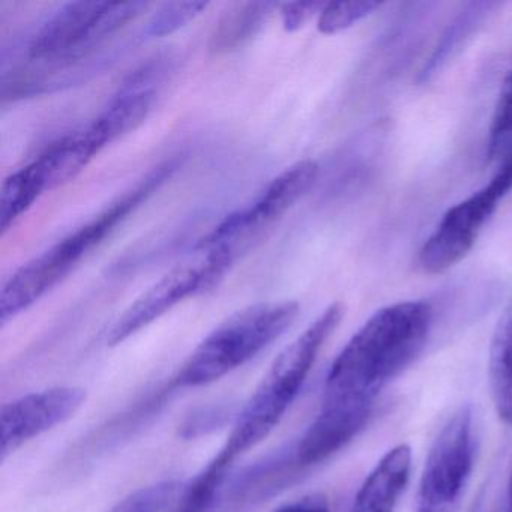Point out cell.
<instances>
[{
	"label": "cell",
	"mask_w": 512,
	"mask_h": 512,
	"mask_svg": "<svg viewBox=\"0 0 512 512\" xmlns=\"http://www.w3.org/2000/svg\"><path fill=\"white\" fill-rule=\"evenodd\" d=\"M433 325V308L406 301L380 308L331 365L322 404L295 445L305 469L329 460L365 430L377 398L424 350Z\"/></svg>",
	"instance_id": "cell-1"
},
{
	"label": "cell",
	"mask_w": 512,
	"mask_h": 512,
	"mask_svg": "<svg viewBox=\"0 0 512 512\" xmlns=\"http://www.w3.org/2000/svg\"><path fill=\"white\" fill-rule=\"evenodd\" d=\"M344 317L340 302L329 305L272 362L227 436L218 454L182 488L173 512H208L235 461L262 443L280 424L313 370L320 350Z\"/></svg>",
	"instance_id": "cell-2"
},
{
	"label": "cell",
	"mask_w": 512,
	"mask_h": 512,
	"mask_svg": "<svg viewBox=\"0 0 512 512\" xmlns=\"http://www.w3.org/2000/svg\"><path fill=\"white\" fill-rule=\"evenodd\" d=\"M299 314L298 302H262L224 320L214 329L158 392L166 400L175 389L200 388L223 379L277 341Z\"/></svg>",
	"instance_id": "cell-3"
},
{
	"label": "cell",
	"mask_w": 512,
	"mask_h": 512,
	"mask_svg": "<svg viewBox=\"0 0 512 512\" xmlns=\"http://www.w3.org/2000/svg\"><path fill=\"white\" fill-rule=\"evenodd\" d=\"M119 224V218L110 209H104L14 272L0 292L2 323L19 316L58 286Z\"/></svg>",
	"instance_id": "cell-4"
},
{
	"label": "cell",
	"mask_w": 512,
	"mask_h": 512,
	"mask_svg": "<svg viewBox=\"0 0 512 512\" xmlns=\"http://www.w3.org/2000/svg\"><path fill=\"white\" fill-rule=\"evenodd\" d=\"M473 409L461 406L437 434L425 458L413 512H455L476 460Z\"/></svg>",
	"instance_id": "cell-5"
},
{
	"label": "cell",
	"mask_w": 512,
	"mask_h": 512,
	"mask_svg": "<svg viewBox=\"0 0 512 512\" xmlns=\"http://www.w3.org/2000/svg\"><path fill=\"white\" fill-rule=\"evenodd\" d=\"M146 2H73L53 14L29 46L32 61H73L100 46L107 38L134 22Z\"/></svg>",
	"instance_id": "cell-6"
},
{
	"label": "cell",
	"mask_w": 512,
	"mask_h": 512,
	"mask_svg": "<svg viewBox=\"0 0 512 512\" xmlns=\"http://www.w3.org/2000/svg\"><path fill=\"white\" fill-rule=\"evenodd\" d=\"M236 257L221 248H203L194 262L178 266L164 275L116 320L107 337L109 346L124 343L185 299L214 289L223 280Z\"/></svg>",
	"instance_id": "cell-7"
},
{
	"label": "cell",
	"mask_w": 512,
	"mask_h": 512,
	"mask_svg": "<svg viewBox=\"0 0 512 512\" xmlns=\"http://www.w3.org/2000/svg\"><path fill=\"white\" fill-rule=\"evenodd\" d=\"M511 188L512 154L488 184L443 215L419 251L421 268L427 274H442L461 262Z\"/></svg>",
	"instance_id": "cell-8"
},
{
	"label": "cell",
	"mask_w": 512,
	"mask_h": 512,
	"mask_svg": "<svg viewBox=\"0 0 512 512\" xmlns=\"http://www.w3.org/2000/svg\"><path fill=\"white\" fill-rule=\"evenodd\" d=\"M175 53L160 52L122 80L106 109L83 133L98 152L133 133L151 115L176 71Z\"/></svg>",
	"instance_id": "cell-9"
},
{
	"label": "cell",
	"mask_w": 512,
	"mask_h": 512,
	"mask_svg": "<svg viewBox=\"0 0 512 512\" xmlns=\"http://www.w3.org/2000/svg\"><path fill=\"white\" fill-rule=\"evenodd\" d=\"M100 154L83 131L50 145L34 161L5 179L0 223L10 229L44 193L73 181Z\"/></svg>",
	"instance_id": "cell-10"
},
{
	"label": "cell",
	"mask_w": 512,
	"mask_h": 512,
	"mask_svg": "<svg viewBox=\"0 0 512 512\" xmlns=\"http://www.w3.org/2000/svg\"><path fill=\"white\" fill-rule=\"evenodd\" d=\"M319 176V164L313 160L299 161L277 176L259 199L241 211L227 215L199 248H223L238 256L266 227L283 217L301 197L310 191Z\"/></svg>",
	"instance_id": "cell-11"
},
{
	"label": "cell",
	"mask_w": 512,
	"mask_h": 512,
	"mask_svg": "<svg viewBox=\"0 0 512 512\" xmlns=\"http://www.w3.org/2000/svg\"><path fill=\"white\" fill-rule=\"evenodd\" d=\"M85 401V389L56 386L5 403L2 406V458L73 418Z\"/></svg>",
	"instance_id": "cell-12"
},
{
	"label": "cell",
	"mask_w": 512,
	"mask_h": 512,
	"mask_svg": "<svg viewBox=\"0 0 512 512\" xmlns=\"http://www.w3.org/2000/svg\"><path fill=\"white\" fill-rule=\"evenodd\" d=\"M302 470L296 466L292 449L269 455L262 461L245 469L233 479L230 488L224 491V506L227 512L257 505L289 487Z\"/></svg>",
	"instance_id": "cell-13"
},
{
	"label": "cell",
	"mask_w": 512,
	"mask_h": 512,
	"mask_svg": "<svg viewBox=\"0 0 512 512\" xmlns=\"http://www.w3.org/2000/svg\"><path fill=\"white\" fill-rule=\"evenodd\" d=\"M412 469V448L407 443L389 449L368 473L356 493L352 512H395Z\"/></svg>",
	"instance_id": "cell-14"
},
{
	"label": "cell",
	"mask_w": 512,
	"mask_h": 512,
	"mask_svg": "<svg viewBox=\"0 0 512 512\" xmlns=\"http://www.w3.org/2000/svg\"><path fill=\"white\" fill-rule=\"evenodd\" d=\"M488 382L497 416L503 424L512 427V298L491 340Z\"/></svg>",
	"instance_id": "cell-15"
},
{
	"label": "cell",
	"mask_w": 512,
	"mask_h": 512,
	"mask_svg": "<svg viewBox=\"0 0 512 512\" xmlns=\"http://www.w3.org/2000/svg\"><path fill=\"white\" fill-rule=\"evenodd\" d=\"M277 8L275 2H241L230 5L215 23L209 50L214 55L235 52L259 34Z\"/></svg>",
	"instance_id": "cell-16"
},
{
	"label": "cell",
	"mask_w": 512,
	"mask_h": 512,
	"mask_svg": "<svg viewBox=\"0 0 512 512\" xmlns=\"http://www.w3.org/2000/svg\"><path fill=\"white\" fill-rule=\"evenodd\" d=\"M490 4H470L463 13L455 17L454 22L443 32L436 49L431 53L430 59L422 68L421 82H428L437 71L445 67L446 62L460 50V47L469 40L470 35L478 28L485 13L490 10Z\"/></svg>",
	"instance_id": "cell-17"
},
{
	"label": "cell",
	"mask_w": 512,
	"mask_h": 512,
	"mask_svg": "<svg viewBox=\"0 0 512 512\" xmlns=\"http://www.w3.org/2000/svg\"><path fill=\"white\" fill-rule=\"evenodd\" d=\"M208 7V2H172L163 5L149 20L145 34L152 38L166 37L194 22Z\"/></svg>",
	"instance_id": "cell-18"
},
{
	"label": "cell",
	"mask_w": 512,
	"mask_h": 512,
	"mask_svg": "<svg viewBox=\"0 0 512 512\" xmlns=\"http://www.w3.org/2000/svg\"><path fill=\"white\" fill-rule=\"evenodd\" d=\"M377 8H380L379 2H331L319 14L317 29L325 35L338 34L373 14Z\"/></svg>",
	"instance_id": "cell-19"
},
{
	"label": "cell",
	"mask_w": 512,
	"mask_h": 512,
	"mask_svg": "<svg viewBox=\"0 0 512 512\" xmlns=\"http://www.w3.org/2000/svg\"><path fill=\"white\" fill-rule=\"evenodd\" d=\"M512 134V68L503 82L488 136V157L493 158Z\"/></svg>",
	"instance_id": "cell-20"
},
{
	"label": "cell",
	"mask_w": 512,
	"mask_h": 512,
	"mask_svg": "<svg viewBox=\"0 0 512 512\" xmlns=\"http://www.w3.org/2000/svg\"><path fill=\"white\" fill-rule=\"evenodd\" d=\"M326 4L323 2H292L281 7V19L287 32L299 31L304 28L314 16L322 13Z\"/></svg>",
	"instance_id": "cell-21"
},
{
	"label": "cell",
	"mask_w": 512,
	"mask_h": 512,
	"mask_svg": "<svg viewBox=\"0 0 512 512\" xmlns=\"http://www.w3.org/2000/svg\"><path fill=\"white\" fill-rule=\"evenodd\" d=\"M274 512H331V506L322 494H310L295 502L286 503Z\"/></svg>",
	"instance_id": "cell-22"
},
{
	"label": "cell",
	"mask_w": 512,
	"mask_h": 512,
	"mask_svg": "<svg viewBox=\"0 0 512 512\" xmlns=\"http://www.w3.org/2000/svg\"><path fill=\"white\" fill-rule=\"evenodd\" d=\"M506 512H512V473L508 481V493H506Z\"/></svg>",
	"instance_id": "cell-23"
}]
</instances>
